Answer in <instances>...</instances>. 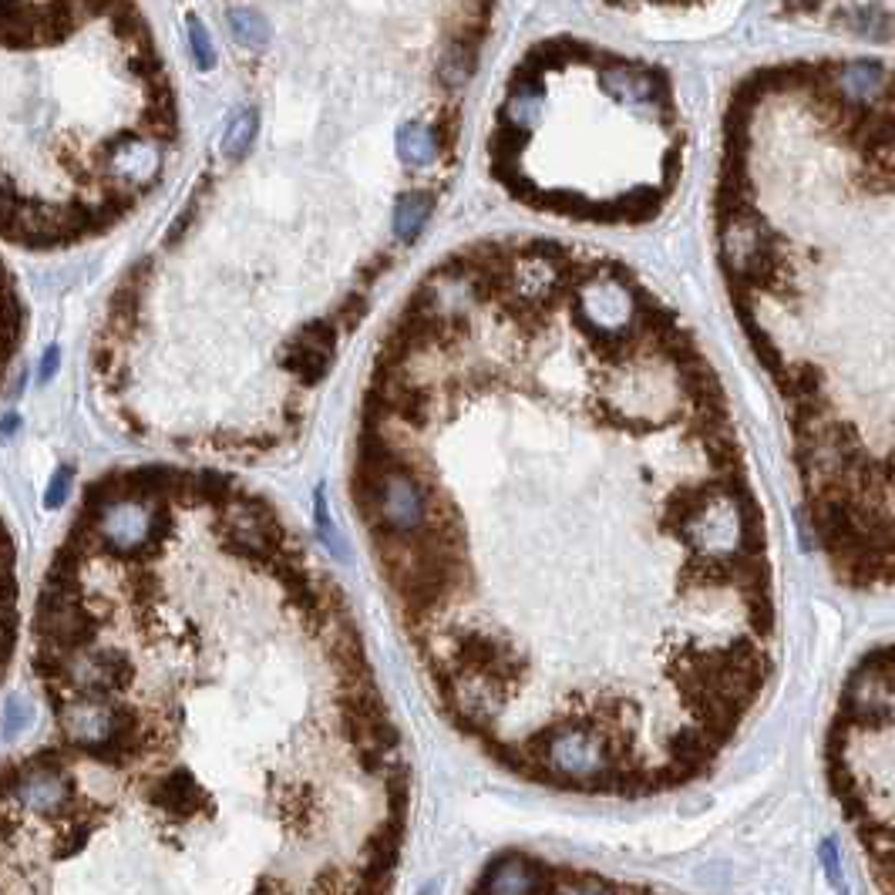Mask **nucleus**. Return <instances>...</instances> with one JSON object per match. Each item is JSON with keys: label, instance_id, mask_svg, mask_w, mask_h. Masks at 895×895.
<instances>
[{"label": "nucleus", "instance_id": "f257e3e1", "mask_svg": "<svg viewBox=\"0 0 895 895\" xmlns=\"http://www.w3.org/2000/svg\"><path fill=\"white\" fill-rule=\"evenodd\" d=\"M714 216L815 546L838 583L895 589V68L798 58L747 75Z\"/></svg>", "mask_w": 895, "mask_h": 895}, {"label": "nucleus", "instance_id": "f03ea898", "mask_svg": "<svg viewBox=\"0 0 895 895\" xmlns=\"http://www.w3.org/2000/svg\"><path fill=\"white\" fill-rule=\"evenodd\" d=\"M825 774L872 895H895V640L848 670L825 737Z\"/></svg>", "mask_w": 895, "mask_h": 895}, {"label": "nucleus", "instance_id": "7ed1b4c3", "mask_svg": "<svg viewBox=\"0 0 895 895\" xmlns=\"http://www.w3.org/2000/svg\"><path fill=\"white\" fill-rule=\"evenodd\" d=\"M818 17H832L842 31L862 34L875 41H895V7H832L815 11Z\"/></svg>", "mask_w": 895, "mask_h": 895}, {"label": "nucleus", "instance_id": "20e7f679", "mask_svg": "<svg viewBox=\"0 0 895 895\" xmlns=\"http://www.w3.org/2000/svg\"><path fill=\"white\" fill-rule=\"evenodd\" d=\"M431 209H435V199H431V192L408 189L398 199V206H394V236H398L401 243H414V239L421 236V229L428 226Z\"/></svg>", "mask_w": 895, "mask_h": 895}, {"label": "nucleus", "instance_id": "39448f33", "mask_svg": "<svg viewBox=\"0 0 895 895\" xmlns=\"http://www.w3.org/2000/svg\"><path fill=\"white\" fill-rule=\"evenodd\" d=\"M256 135H260V108H243L233 125L226 128L223 142H219V155L226 162H243V155L253 149Z\"/></svg>", "mask_w": 895, "mask_h": 895}, {"label": "nucleus", "instance_id": "423d86ee", "mask_svg": "<svg viewBox=\"0 0 895 895\" xmlns=\"http://www.w3.org/2000/svg\"><path fill=\"white\" fill-rule=\"evenodd\" d=\"M229 21H233V31L243 41V48L249 51L266 48V41H270V21L263 17V11H256V7H229Z\"/></svg>", "mask_w": 895, "mask_h": 895}, {"label": "nucleus", "instance_id": "0eeeda50", "mask_svg": "<svg viewBox=\"0 0 895 895\" xmlns=\"http://www.w3.org/2000/svg\"><path fill=\"white\" fill-rule=\"evenodd\" d=\"M189 44H192V54H196V64L202 71L212 68V44L206 38V27H202L196 17H189Z\"/></svg>", "mask_w": 895, "mask_h": 895}, {"label": "nucleus", "instance_id": "6e6552de", "mask_svg": "<svg viewBox=\"0 0 895 895\" xmlns=\"http://www.w3.org/2000/svg\"><path fill=\"white\" fill-rule=\"evenodd\" d=\"M64 492H68V472H61V475H58V482H54V485H51L48 505H61V498H64Z\"/></svg>", "mask_w": 895, "mask_h": 895}, {"label": "nucleus", "instance_id": "1a4fd4ad", "mask_svg": "<svg viewBox=\"0 0 895 895\" xmlns=\"http://www.w3.org/2000/svg\"><path fill=\"white\" fill-rule=\"evenodd\" d=\"M54 367H58V350L51 347V350H48V357H44V367H41V377H44V381H48V377H51Z\"/></svg>", "mask_w": 895, "mask_h": 895}]
</instances>
